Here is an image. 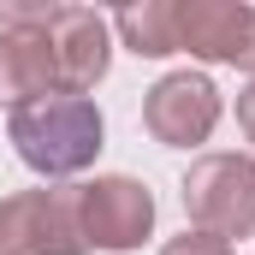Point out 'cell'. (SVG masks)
Masks as SVG:
<instances>
[{"mask_svg": "<svg viewBox=\"0 0 255 255\" xmlns=\"http://www.w3.org/2000/svg\"><path fill=\"white\" fill-rule=\"evenodd\" d=\"M238 125L250 130V142H255V83L244 89V95H238Z\"/></svg>", "mask_w": 255, "mask_h": 255, "instance_id": "obj_12", "label": "cell"}, {"mask_svg": "<svg viewBox=\"0 0 255 255\" xmlns=\"http://www.w3.org/2000/svg\"><path fill=\"white\" fill-rule=\"evenodd\" d=\"M77 226L89 250H136L154 226V196L136 178H95L77 184Z\"/></svg>", "mask_w": 255, "mask_h": 255, "instance_id": "obj_4", "label": "cell"}, {"mask_svg": "<svg viewBox=\"0 0 255 255\" xmlns=\"http://www.w3.org/2000/svg\"><path fill=\"white\" fill-rule=\"evenodd\" d=\"M6 136H12V148L30 172L71 178L101 154V113H95L89 95H42V101L12 113Z\"/></svg>", "mask_w": 255, "mask_h": 255, "instance_id": "obj_1", "label": "cell"}, {"mask_svg": "<svg viewBox=\"0 0 255 255\" xmlns=\"http://www.w3.org/2000/svg\"><path fill=\"white\" fill-rule=\"evenodd\" d=\"M142 125L166 148H196L220 125V89L202 71H166L148 89V101H142Z\"/></svg>", "mask_w": 255, "mask_h": 255, "instance_id": "obj_5", "label": "cell"}, {"mask_svg": "<svg viewBox=\"0 0 255 255\" xmlns=\"http://www.w3.org/2000/svg\"><path fill=\"white\" fill-rule=\"evenodd\" d=\"M255 36V6L238 0H178V48L214 65H244Z\"/></svg>", "mask_w": 255, "mask_h": 255, "instance_id": "obj_6", "label": "cell"}, {"mask_svg": "<svg viewBox=\"0 0 255 255\" xmlns=\"http://www.w3.org/2000/svg\"><path fill=\"white\" fill-rule=\"evenodd\" d=\"M77 226V184L18 190L0 202V255H83Z\"/></svg>", "mask_w": 255, "mask_h": 255, "instance_id": "obj_3", "label": "cell"}, {"mask_svg": "<svg viewBox=\"0 0 255 255\" xmlns=\"http://www.w3.org/2000/svg\"><path fill=\"white\" fill-rule=\"evenodd\" d=\"M113 30L125 36V48L142 54V60L178 54V0H142V6H125V12L113 18Z\"/></svg>", "mask_w": 255, "mask_h": 255, "instance_id": "obj_9", "label": "cell"}, {"mask_svg": "<svg viewBox=\"0 0 255 255\" xmlns=\"http://www.w3.org/2000/svg\"><path fill=\"white\" fill-rule=\"evenodd\" d=\"M184 214L208 238H250L255 232V160L250 154H202L184 172Z\"/></svg>", "mask_w": 255, "mask_h": 255, "instance_id": "obj_2", "label": "cell"}, {"mask_svg": "<svg viewBox=\"0 0 255 255\" xmlns=\"http://www.w3.org/2000/svg\"><path fill=\"white\" fill-rule=\"evenodd\" d=\"M60 18V6L48 0H0V30H48Z\"/></svg>", "mask_w": 255, "mask_h": 255, "instance_id": "obj_10", "label": "cell"}, {"mask_svg": "<svg viewBox=\"0 0 255 255\" xmlns=\"http://www.w3.org/2000/svg\"><path fill=\"white\" fill-rule=\"evenodd\" d=\"M54 65H60V95H83L107 77V18L89 6H60V18L48 24Z\"/></svg>", "mask_w": 255, "mask_h": 255, "instance_id": "obj_7", "label": "cell"}, {"mask_svg": "<svg viewBox=\"0 0 255 255\" xmlns=\"http://www.w3.org/2000/svg\"><path fill=\"white\" fill-rule=\"evenodd\" d=\"M244 71L255 77V36H250V54H244Z\"/></svg>", "mask_w": 255, "mask_h": 255, "instance_id": "obj_13", "label": "cell"}, {"mask_svg": "<svg viewBox=\"0 0 255 255\" xmlns=\"http://www.w3.org/2000/svg\"><path fill=\"white\" fill-rule=\"evenodd\" d=\"M160 255H232L226 238H208V232H184V238H172Z\"/></svg>", "mask_w": 255, "mask_h": 255, "instance_id": "obj_11", "label": "cell"}, {"mask_svg": "<svg viewBox=\"0 0 255 255\" xmlns=\"http://www.w3.org/2000/svg\"><path fill=\"white\" fill-rule=\"evenodd\" d=\"M42 95H60V65L48 30H0V101L18 113Z\"/></svg>", "mask_w": 255, "mask_h": 255, "instance_id": "obj_8", "label": "cell"}]
</instances>
